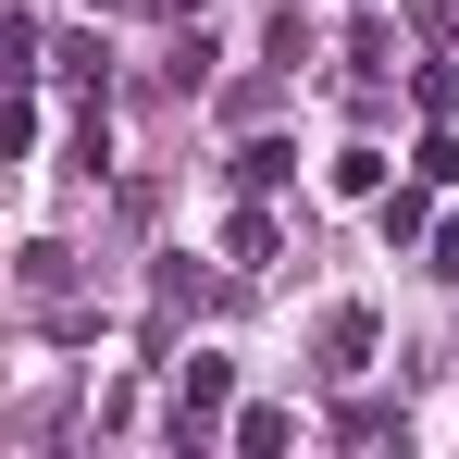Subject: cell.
<instances>
[{
	"label": "cell",
	"instance_id": "obj_1",
	"mask_svg": "<svg viewBox=\"0 0 459 459\" xmlns=\"http://www.w3.org/2000/svg\"><path fill=\"white\" fill-rule=\"evenodd\" d=\"M224 397H236V360H224V348L174 360V435H212V422H224Z\"/></svg>",
	"mask_w": 459,
	"mask_h": 459
},
{
	"label": "cell",
	"instance_id": "obj_2",
	"mask_svg": "<svg viewBox=\"0 0 459 459\" xmlns=\"http://www.w3.org/2000/svg\"><path fill=\"white\" fill-rule=\"evenodd\" d=\"M323 360L360 373V360H373V310H335V323H323Z\"/></svg>",
	"mask_w": 459,
	"mask_h": 459
},
{
	"label": "cell",
	"instance_id": "obj_3",
	"mask_svg": "<svg viewBox=\"0 0 459 459\" xmlns=\"http://www.w3.org/2000/svg\"><path fill=\"white\" fill-rule=\"evenodd\" d=\"M236 447H248V459H273V447H299V410H236Z\"/></svg>",
	"mask_w": 459,
	"mask_h": 459
},
{
	"label": "cell",
	"instance_id": "obj_4",
	"mask_svg": "<svg viewBox=\"0 0 459 459\" xmlns=\"http://www.w3.org/2000/svg\"><path fill=\"white\" fill-rule=\"evenodd\" d=\"M286 174H299L286 137H248V150H236V186H286Z\"/></svg>",
	"mask_w": 459,
	"mask_h": 459
},
{
	"label": "cell",
	"instance_id": "obj_5",
	"mask_svg": "<svg viewBox=\"0 0 459 459\" xmlns=\"http://www.w3.org/2000/svg\"><path fill=\"white\" fill-rule=\"evenodd\" d=\"M224 248H236V273H261V261H273V224H261V212H236Z\"/></svg>",
	"mask_w": 459,
	"mask_h": 459
},
{
	"label": "cell",
	"instance_id": "obj_6",
	"mask_svg": "<svg viewBox=\"0 0 459 459\" xmlns=\"http://www.w3.org/2000/svg\"><path fill=\"white\" fill-rule=\"evenodd\" d=\"M385 186V150H335V199H373Z\"/></svg>",
	"mask_w": 459,
	"mask_h": 459
}]
</instances>
